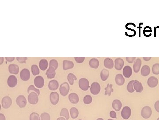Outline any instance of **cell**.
<instances>
[{
    "mask_svg": "<svg viewBox=\"0 0 159 120\" xmlns=\"http://www.w3.org/2000/svg\"><path fill=\"white\" fill-rule=\"evenodd\" d=\"M79 85L81 89L83 91L88 90L89 88V82L88 79L85 78H82L80 79Z\"/></svg>",
    "mask_w": 159,
    "mask_h": 120,
    "instance_id": "6da1fadb",
    "label": "cell"
},
{
    "mask_svg": "<svg viewBox=\"0 0 159 120\" xmlns=\"http://www.w3.org/2000/svg\"><path fill=\"white\" fill-rule=\"evenodd\" d=\"M28 102L31 105H35L39 101L38 95L35 92H31L28 96Z\"/></svg>",
    "mask_w": 159,
    "mask_h": 120,
    "instance_id": "7a4b0ae2",
    "label": "cell"
},
{
    "mask_svg": "<svg viewBox=\"0 0 159 120\" xmlns=\"http://www.w3.org/2000/svg\"><path fill=\"white\" fill-rule=\"evenodd\" d=\"M70 90V86L67 82L61 84L60 86L59 91L60 94L63 96H67Z\"/></svg>",
    "mask_w": 159,
    "mask_h": 120,
    "instance_id": "3957f363",
    "label": "cell"
},
{
    "mask_svg": "<svg viewBox=\"0 0 159 120\" xmlns=\"http://www.w3.org/2000/svg\"><path fill=\"white\" fill-rule=\"evenodd\" d=\"M152 114V111L151 108L149 106H145L141 111V115L144 118L148 119L151 117Z\"/></svg>",
    "mask_w": 159,
    "mask_h": 120,
    "instance_id": "277c9868",
    "label": "cell"
},
{
    "mask_svg": "<svg viewBox=\"0 0 159 120\" xmlns=\"http://www.w3.org/2000/svg\"><path fill=\"white\" fill-rule=\"evenodd\" d=\"M101 87L99 84L98 82L92 83L90 87V92L92 94L97 95L100 91Z\"/></svg>",
    "mask_w": 159,
    "mask_h": 120,
    "instance_id": "5b68a950",
    "label": "cell"
},
{
    "mask_svg": "<svg viewBox=\"0 0 159 120\" xmlns=\"http://www.w3.org/2000/svg\"><path fill=\"white\" fill-rule=\"evenodd\" d=\"M2 105L4 109H8L12 104L11 98L9 96H5L2 99Z\"/></svg>",
    "mask_w": 159,
    "mask_h": 120,
    "instance_id": "8992f818",
    "label": "cell"
},
{
    "mask_svg": "<svg viewBox=\"0 0 159 120\" xmlns=\"http://www.w3.org/2000/svg\"><path fill=\"white\" fill-rule=\"evenodd\" d=\"M16 102L18 106L21 108L25 107L27 104V101L25 97L23 95L19 96L16 99Z\"/></svg>",
    "mask_w": 159,
    "mask_h": 120,
    "instance_id": "52a82bcc",
    "label": "cell"
},
{
    "mask_svg": "<svg viewBox=\"0 0 159 120\" xmlns=\"http://www.w3.org/2000/svg\"><path fill=\"white\" fill-rule=\"evenodd\" d=\"M30 72L27 69H24L21 70L20 73V76L21 80L23 81L29 80L30 78Z\"/></svg>",
    "mask_w": 159,
    "mask_h": 120,
    "instance_id": "ba28073f",
    "label": "cell"
},
{
    "mask_svg": "<svg viewBox=\"0 0 159 120\" xmlns=\"http://www.w3.org/2000/svg\"><path fill=\"white\" fill-rule=\"evenodd\" d=\"M121 117L125 120H127L130 118L131 115V110L128 106H125L123 108L121 113Z\"/></svg>",
    "mask_w": 159,
    "mask_h": 120,
    "instance_id": "9c48e42d",
    "label": "cell"
},
{
    "mask_svg": "<svg viewBox=\"0 0 159 120\" xmlns=\"http://www.w3.org/2000/svg\"><path fill=\"white\" fill-rule=\"evenodd\" d=\"M50 98L52 104L53 105H56L59 100V96L57 92H52L51 93H50Z\"/></svg>",
    "mask_w": 159,
    "mask_h": 120,
    "instance_id": "30bf717a",
    "label": "cell"
},
{
    "mask_svg": "<svg viewBox=\"0 0 159 120\" xmlns=\"http://www.w3.org/2000/svg\"><path fill=\"white\" fill-rule=\"evenodd\" d=\"M124 65V61L121 58H116L114 61V67L117 70H121Z\"/></svg>",
    "mask_w": 159,
    "mask_h": 120,
    "instance_id": "8fae6325",
    "label": "cell"
},
{
    "mask_svg": "<svg viewBox=\"0 0 159 120\" xmlns=\"http://www.w3.org/2000/svg\"><path fill=\"white\" fill-rule=\"evenodd\" d=\"M34 84L38 88L43 87L44 85V80L41 76H37L34 79Z\"/></svg>",
    "mask_w": 159,
    "mask_h": 120,
    "instance_id": "7c38bea8",
    "label": "cell"
},
{
    "mask_svg": "<svg viewBox=\"0 0 159 120\" xmlns=\"http://www.w3.org/2000/svg\"><path fill=\"white\" fill-rule=\"evenodd\" d=\"M7 83L10 87H15L17 84V79L14 75H11L8 77Z\"/></svg>",
    "mask_w": 159,
    "mask_h": 120,
    "instance_id": "4fadbf2b",
    "label": "cell"
},
{
    "mask_svg": "<svg viewBox=\"0 0 159 120\" xmlns=\"http://www.w3.org/2000/svg\"><path fill=\"white\" fill-rule=\"evenodd\" d=\"M148 86L151 88H155L157 85L158 80L155 76H151L148 80Z\"/></svg>",
    "mask_w": 159,
    "mask_h": 120,
    "instance_id": "5bb4252c",
    "label": "cell"
},
{
    "mask_svg": "<svg viewBox=\"0 0 159 120\" xmlns=\"http://www.w3.org/2000/svg\"><path fill=\"white\" fill-rule=\"evenodd\" d=\"M132 69L130 66H126L123 69V74L126 78H129L132 74Z\"/></svg>",
    "mask_w": 159,
    "mask_h": 120,
    "instance_id": "9a60e30c",
    "label": "cell"
},
{
    "mask_svg": "<svg viewBox=\"0 0 159 120\" xmlns=\"http://www.w3.org/2000/svg\"><path fill=\"white\" fill-rule=\"evenodd\" d=\"M59 86V82L55 80L50 81L48 84V88L50 90H56L58 89Z\"/></svg>",
    "mask_w": 159,
    "mask_h": 120,
    "instance_id": "2e32d148",
    "label": "cell"
},
{
    "mask_svg": "<svg viewBox=\"0 0 159 120\" xmlns=\"http://www.w3.org/2000/svg\"><path fill=\"white\" fill-rule=\"evenodd\" d=\"M69 100L72 104H76L79 101V98L78 95L75 93H70L68 96Z\"/></svg>",
    "mask_w": 159,
    "mask_h": 120,
    "instance_id": "e0dca14e",
    "label": "cell"
},
{
    "mask_svg": "<svg viewBox=\"0 0 159 120\" xmlns=\"http://www.w3.org/2000/svg\"><path fill=\"white\" fill-rule=\"evenodd\" d=\"M46 75L47 76L48 79H52L54 78L56 75L55 69L53 67L50 66L47 70Z\"/></svg>",
    "mask_w": 159,
    "mask_h": 120,
    "instance_id": "ac0fdd59",
    "label": "cell"
},
{
    "mask_svg": "<svg viewBox=\"0 0 159 120\" xmlns=\"http://www.w3.org/2000/svg\"><path fill=\"white\" fill-rule=\"evenodd\" d=\"M134 88L137 93H141L143 90V87L141 82L137 80H135L134 83Z\"/></svg>",
    "mask_w": 159,
    "mask_h": 120,
    "instance_id": "d6986e66",
    "label": "cell"
},
{
    "mask_svg": "<svg viewBox=\"0 0 159 120\" xmlns=\"http://www.w3.org/2000/svg\"><path fill=\"white\" fill-rule=\"evenodd\" d=\"M141 64H142V61L140 58H137L135 61V62L134 64V65H133V69H134V71L135 73H137L139 72Z\"/></svg>",
    "mask_w": 159,
    "mask_h": 120,
    "instance_id": "ffe728a7",
    "label": "cell"
},
{
    "mask_svg": "<svg viewBox=\"0 0 159 120\" xmlns=\"http://www.w3.org/2000/svg\"><path fill=\"white\" fill-rule=\"evenodd\" d=\"M8 70L11 74H17L19 72V67L15 64H11L9 65Z\"/></svg>",
    "mask_w": 159,
    "mask_h": 120,
    "instance_id": "44dd1931",
    "label": "cell"
},
{
    "mask_svg": "<svg viewBox=\"0 0 159 120\" xmlns=\"http://www.w3.org/2000/svg\"><path fill=\"white\" fill-rule=\"evenodd\" d=\"M74 67V63L72 61L64 60L63 62V68L64 70L73 69Z\"/></svg>",
    "mask_w": 159,
    "mask_h": 120,
    "instance_id": "7402d4cb",
    "label": "cell"
},
{
    "mask_svg": "<svg viewBox=\"0 0 159 120\" xmlns=\"http://www.w3.org/2000/svg\"><path fill=\"white\" fill-rule=\"evenodd\" d=\"M115 82L117 85L119 86H121L124 84L125 80L122 74H118L117 75H116L115 77Z\"/></svg>",
    "mask_w": 159,
    "mask_h": 120,
    "instance_id": "603a6c76",
    "label": "cell"
},
{
    "mask_svg": "<svg viewBox=\"0 0 159 120\" xmlns=\"http://www.w3.org/2000/svg\"><path fill=\"white\" fill-rule=\"evenodd\" d=\"M104 65L106 68L112 69L114 67V61L111 58H106L104 61Z\"/></svg>",
    "mask_w": 159,
    "mask_h": 120,
    "instance_id": "cb8c5ba5",
    "label": "cell"
},
{
    "mask_svg": "<svg viewBox=\"0 0 159 120\" xmlns=\"http://www.w3.org/2000/svg\"><path fill=\"white\" fill-rule=\"evenodd\" d=\"M122 107V103L119 100H115L112 102V107L114 110L117 111H119L121 109Z\"/></svg>",
    "mask_w": 159,
    "mask_h": 120,
    "instance_id": "d4e9b609",
    "label": "cell"
},
{
    "mask_svg": "<svg viewBox=\"0 0 159 120\" xmlns=\"http://www.w3.org/2000/svg\"><path fill=\"white\" fill-rule=\"evenodd\" d=\"M150 72V69L148 65H144L141 68V74L143 76H148Z\"/></svg>",
    "mask_w": 159,
    "mask_h": 120,
    "instance_id": "484cf974",
    "label": "cell"
},
{
    "mask_svg": "<svg viewBox=\"0 0 159 120\" xmlns=\"http://www.w3.org/2000/svg\"><path fill=\"white\" fill-rule=\"evenodd\" d=\"M89 64L90 66L91 67V68L97 69L99 66V62L97 59L93 58L90 60Z\"/></svg>",
    "mask_w": 159,
    "mask_h": 120,
    "instance_id": "4316f807",
    "label": "cell"
},
{
    "mask_svg": "<svg viewBox=\"0 0 159 120\" xmlns=\"http://www.w3.org/2000/svg\"><path fill=\"white\" fill-rule=\"evenodd\" d=\"M109 71L105 69H102L100 73V76L101 80L103 81H106L108 78L109 77Z\"/></svg>",
    "mask_w": 159,
    "mask_h": 120,
    "instance_id": "83f0119b",
    "label": "cell"
},
{
    "mask_svg": "<svg viewBox=\"0 0 159 120\" xmlns=\"http://www.w3.org/2000/svg\"><path fill=\"white\" fill-rule=\"evenodd\" d=\"M48 63L46 59H43L39 62V68L42 70L44 71L47 68Z\"/></svg>",
    "mask_w": 159,
    "mask_h": 120,
    "instance_id": "f1b7e54d",
    "label": "cell"
},
{
    "mask_svg": "<svg viewBox=\"0 0 159 120\" xmlns=\"http://www.w3.org/2000/svg\"><path fill=\"white\" fill-rule=\"evenodd\" d=\"M70 114L73 119L77 118L79 115V111L75 107H72L70 109Z\"/></svg>",
    "mask_w": 159,
    "mask_h": 120,
    "instance_id": "f546056e",
    "label": "cell"
},
{
    "mask_svg": "<svg viewBox=\"0 0 159 120\" xmlns=\"http://www.w3.org/2000/svg\"><path fill=\"white\" fill-rule=\"evenodd\" d=\"M60 116L65 117L66 120H69L70 115H69V112H68V110L65 108H63L61 109V112H60Z\"/></svg>",
    "mask_w": 159,
    "mask_h": 120,
    "instance_id": "4dcf8cb0",
    "label": "cell"
},
{
    "mask_svg": "<svg viewBox=\"0 0 159 120\" xmlns=\"http://www.w3.org/2000/svg\"><path fill=\"white\" fill-rule=\"evenodd\" d=\"M105 95H108L110 96L112 94V92L114 91V89H112V85L108 84L107 86L105 88Z\"/></svg>",
    "mask_w": 159,
    "mask_h": 120,
    "instance_id": "1f68e13d",
    "label": "cell"
},
{
    "mask_svg": "<svg viewBox=\"0 0 159 120\" xmlns=\"http://www.w3.org/2000/svg\"><path fill=\"white\" fill-rule=\"evenodd\" d=\"M77 79L76 76L72 73H70L68 75V80L70 83V85H73L74 81L75 80H77Z\"/></svg>",
    "mask_w": 159,
    "mask_h": 120,
    "instance_id": "d6a6232c",
    "label": "cell"
},
{
    "mask_svg": "<svg viewBox=\"0 0 159 120\" xmlns=\"http://www.w3.org/2000/svg\"><path fill=\"white\" fill-rule=\"evenodd\" d=\"M135 80H132L129 82L128 84L127 85V91L130 93H132L134 92V88L133 87L134 86V83Z\"/></svg>",
    "mask_w": 159,
    "mask_h": 120,
    "instance_id": "836d02e7",
    "label": "cell"
},
{
    "mask_svg": "<svg viewBox=\"0 0 159 120\" xmlns=\"http://www.w3.org/2000/svg\"><path fill=\"white\" fill-rule=\"evenodd\" d=\"M31 72L34 76H36L39 74L40 71L36 65H33L31 66Z\"/></svg>",
    "mask_w": 159,
    "mask_h": 120,
    "instance_id": "e575fe53",
    "label": "cell"
},
{
    "mask_svg": "<svg viewBox=\"0 0 159 120\" xmlns=\"http://www.w3.org/2000/svg\"><path fill=\"white\" fill-rule=\"evenodd\" d=\"M152 73L155 75L159 74V63L154 64L152 68Z\"/></svg>",
    "mask_w": 159,
    "mask_h": 120,
    "instance_id": "d590c367",
    "label": "cell"
},
{
    "mask_svg": "<svg viewBox=\"0 0 159 120\" xmlns=\"http://www.w3.org/2000/svg\"><path fill=\"white\" fill-rule=\"evenodd\" d=\"M30 120H40V117L38 113L33 112L30 116Z\"/></svg>",
    "mask_w": 159,
    "mask_h": 120,
    "instance_id": "8d00e7d4",
    "label": "cell"
},
{
    "mask_svg": "<svg viewBox=\"0 0 159 120\" xmlns=\"http://www.w3.org/2000/svg\"><path fill=\"white\" fill-rule=\"evenodd\" d=\"M92 97L90 95H87L84 97V102L85 104L87 105H89L90 104H91V102H92Z\"/></svg>",
    "mask_w": 159,
    "mask_h": 120,
    "instance_id": "74e56055",
    "label": "cell"
},
{
    "mask_svg": "<svg viewBox=\"0 0 159 120\" xmlns=\"http://www.w3.org/2000/svg\"><path fill=\"white\" fill-rule=\"evenodd\" d=\"M31 90H33L34 92L38 94V96H39V95H40V91H39V89L35 88L33 85H30L28 87L27 91H28V93H29L30 91Z\"/></svg>",
    "mask_w": 159,
    "mask_h": 120,
    "instance_id": "f35d334b",
    "label": "cell"
},
{
    "mask_svg": "<svg viewBox=\"0 0 159 120\" xmlns=\"http://www.w3.org/2000/svg\"><path fill=\"white\" fill-rule=\"evenodd\" d=\"M58 65H59L58 62L56 60H51L50 61V66L53 67L55 69H57L58 67Z\"/></svg>",
    "mask_w": 159,
    "mask_h": 120,
    "instance_id": "ab89813d",
    "label": "cell"
},
{
    "mask_svg": "<svg viewBox=\"0 0 159 120\" xmlns=\"http://www.w3.org/2000/svg\"><path fill=\"white\" fill-rule=\"evenodd\" d=\"M41 120H50V116L47 113H44L41 115Z\"/></svg>",
    "mask_w": 159,
    "mask_h": 120,
    "instance_id": "60d3db41",
    "label": "cell"
},
{
    "mask_svg": "<svg viewBox=\"0 0 159 120\" xmlns=\"http://www.w3.org/2000/svg\"><path fill=\"white\" fill-rule=\"evenodd\" d=\"M17 59L20 63H25L26 61L28 59V58L26 57H17Z\"/></svg>",
    "mask_w": 159,
    "mask_h": 120,
    "instance_id": "b9f144b4",
    "label": "cell"
},
{
    "mask_svg": "<svg viewBox=\"0 0 159 120\" xmlns=\"http://www.w3.org/2000/svg\"><path fill=\"white\" fill-rule=\"evenodd\" d=\"M76 61L78 63H82L85 60L84 57H75Z\"/></svg>",
    "mask_w": 159,
    "mask_h": 120,
    "instance_id": "7bdbcfd3",
    "label": "cell"
},
{
    "mask_svg": "<svg viewBox=\"0 0 159 120\" xmlns=\"http://www.w3.org/2000/svg\"><path fill=\"white\" fill-rule=\"evenodd\" d=\"M136 57H126V60L127 62L130 63H132L135 60Z\"/></svg>",
    "mask_w": 159,
    "mask_h": 120,
    "instance_id": "ee69618b",
    "label": "cell"
},
{
    "mask_svg": "<svg viewBox=\"0 0 159 120\" xmlns=\"http://www.w3.org/2000/svg\"><path fill=\"white\" fill-rule=\"evenodd\" d=\"M144 32L143 33H147V32H152V30L151 28V27H149V26H146L145 28L144 29Z\"/></svg>",
    "mask_w": 159,
    "mask_h": 120,
    "instance_id": "f6af8a7d",
    "label": "cell"
},
{
    "mask_svg": "<svg viewBox=\"0 0 159 120\" xmlns=\"http://www.w3.org/2000/svg\"><path fill=\"white\" fill-rule=\"evenodd\" d=\"M154 108L156 111L159 113V100L156 102L154 104Z\"/></svg>",
    "mask_w": 159,
    "mask_h": 120,
    "instance_id": "bcb514c9",
    "label": "cell"
},
{
    "mask_svg": "<svg viewBox=\"0 0 159 120\" xmlns=\"http://www.w3.org/2000/svg\"><path fill=\"white\" fill-rule=\"evenodd\" d=\"M110 115V117L112 118H116L117 117L116 113H115V112L114 111H111Z\"/></svg>",
    "mask_w": 159,
    "mask_h": 120,
    "instance_id": "7dc6e473",
    "label": "cell"
},
{
    "mask_svg": "<svg viewBox=\"0 0 159 120\" xmlns=\"http://www.w3.org/2000/svg\"><path fill=\"white\" fill-rule=\"evenodd\" d=\"M6 59L8 62H12L15 59L14 57H6Z\"/></svg>",
    "mask_w": 159,
    "mask_h": 120,
    "instance_id": "c3c4849f",
    "label": "cell"
},
{
    "mask_svg": "<svg viewBox=\"0 0 159 120\" xmlns=\"http://www.w3.org/2000/svg\"><path fill=\"white\" fill-rule=\"evenodd\" d=\"M0 120H6V117L2 113H0Z\"/></svg>",
    "mask_w": 159,
    "mask_h": 120,
    "instance_id": "681fc988",
    "label": "cell"
},
{
    "mask_svg": "<svg viewBox=\"0 0 159 120\" xmlns=\"http://www.w3.org/2000/svg\"><path fill=\"white\" fill-rule=\"evenodd\" d=\"M151 58V57H143V59L145 61H149Z\"/></svg>",
    "mask_w": 159,
    "mask_h": 120,
    "instance_id": "f907efd6",
    "label": "cell"
},
{
    "mask_svg": "<svg viewBox=\"0 0 159 120\" xmlns=\"http://www.w3.org/2000/svg\"><path fill=\"white\" fill-rule=\"evenodd\" d=\"M0 60H1V62H0V64L1 65H2V63H3V61H4V58L2 57H1V58H0Z\"/></svg>",
    "mask_w": 159,
    "mask_h": 120,
    "instance_id": "816d5d0a",
    "label": "cell"
},
{
    "mask_svg": "<svg viewBox=\"0 0 159 120\" xmlns=\"http://www.w3.org/2000/svg\"><path fill=\"white\" fill-rule=\"evenodd\" d=\"M57 120H66L63 117H60L58 118Z\"/></svg>",
    "mask_w": 159,
    "mask_h": 120,
    "instance_id": "f5cc1de1",
    "label": "cell"
},
{
    "mask_svg": "<svg viewBox=\"0 0 159 120\" xmlns=\"http://www.w3.org/2000/svg\"><path fill=\"white\" fill-rule=\"evenodd\" d=\"M97 120H104L102 118H99L97 119Z\"/></svg>",
    "mask_w": 159,
    "mask_h": 120,
    "instance_id": "db71d44e",
    "label": "cell"
},
{
    "mask_svg": "<svg viewBox=\"0 0 159 120\" xmlns=\"http://www.w3.org/2000/svg\"><path fill=\"white\" fill-rule=\"evenodd\" d=\"M157 120H159V118H158L157 119Z\"/></svg>",
    "mask_w": 159,
    "mask_h": 120,
    "instance_id": "11a10c76",
    "label": "cell"
},
{
    "mask_svg": "<svg viewBox=\"0 0 159 120\" xmlns=\"http://www.w3.org/2000/svg\"><path fill=\"white\" fill-rule=\"evenodd\" d=\"M108 120H112V119H108Z\"/></svg>",
    "mask_w": 159,
    "mask_h": 120,
    "instance_id": "9f6ffc18",
    "label": "cell"
},
{
    "mask_svg": "<svg viewBox=\"0 0 159 120\" xmlns=\"http://www.w3.org/2000/svg\"></svg>",
    "mask_w": 159,
    "mask_h": 120,
    "instance_id": "6f0895ef",
    "label": "cell"
}]
</instances>
